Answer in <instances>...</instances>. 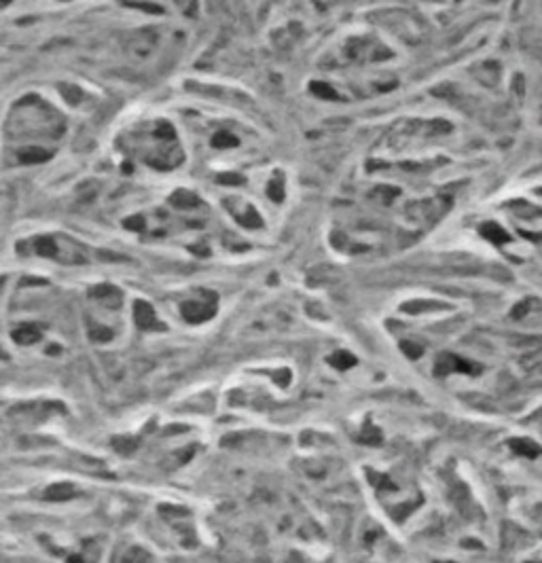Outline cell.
I'll return each mask as SVG.
<instances>
[{"instance_id": "cell-3", "label": "cell", "mask_w": 542, "mask_h": 563, "mask_svg": "<svg viewBox=\"0 0 542 563\" xmlns=\"http://www.w3.org/2000/svg\"><path fill=\"white\" fill-rule=\"evenodd\" d=\"M11 0H7L9 4ZM75 0H15V9L18 11H26V9H34V11H43V9H54V7H62V4H70Z\"/></svg>"}, {"instance_id": "cell-1", "label": "cell", "mask_w": 542, "mask_h": 563, "mask_svg": "<svg viewBox=\"0 0 542 563\" xmlns=\"http://www.w3.org/2000/svg\"><path fill=\"white\" fill-rule=\"evenodd\" d=\"M111 153L125 176L157 183L191 164L180 123L157 111L125 117L111 139Z\"/></svg>"}, {"instance_id": "cell-2", "label": "cell", "mask_w": 542, "mask_h": 563, "mask_svg": "<svg viewBox=\"0 0 542 563\" xmlns=\"http://www.w3.org/2000/svg\"><path fill=\"white\" fill-rule=\"evenodd\" d=\"M399 47L377 30H352L320 57L322 84L361 98L399 84Z\"/></svg>"}]
</instances>
